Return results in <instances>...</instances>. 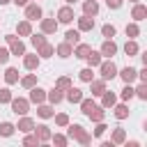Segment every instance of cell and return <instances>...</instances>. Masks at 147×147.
I'll return each instance as SVG.
<instances>
[{
	"label": "cell",
	"instance_id": "6da1fadb",
	"mask_svg": "<svg viewBox=\"0 0 147 147\" xmlns=\"http://www.w3.org/2000/svg\"><path fill=\"white\" fill-rule=\"evenodd\" d=\"M69 138L78 140L80 145H90V142H92V136H90L80 124H71V126H69Z\"/></svg>",
	"mask_w": 147,
	"mask_h": 147
},
{
	"label": "cell",
	"instance_id": "7a4b0ae2",
	"mask_svg": "<svg viewBox=\"0 0 147 147\" xmlns=\"http://www.w3.org/2000/svg\"><path fill=\"white\" fill-rule=\"evenodd\" d=\"M7 44H9V53L11 55H25V44L21 39H16V34H7L5 37Z\"/></svg>",
	"mask_w": 147,
	"mask_h": 147
},
{
	"label": "cell",
	"instance_id": "3957f363",
	"mask_svg": "<svg viewBox=\"0 0 147 147\" xmlns=\"http://www.w3.org/2000/svg\"><path fill=\"white\" fill-rule=\"evenodd\" d=\"M99 71H101V78L103 80H113L117 76V67H115V62L110 57H108V62H101L99 64Z\"/></svg>",
	"mask_w": 147,
	"mask_h": 147
},
{
	"label": "cell",
	"instance_id": "277c9868",
	"mask_svg": "<svg viewBox=\"0 0 147 147\" xmlns=\"http://www.w3.org/2000/svg\"><path fill=\"white\" fill-rule=\"evenodd\" d=\"M9 103H11V110H14L16 115H25V113H28V108H30L28 99H21V96H18V99H14V96H11V101H9Z\"/></svg>",
	"mask_w": 147,
	"mask_h": 147
},
{
	"label": "cell",
	"instance_id": "5b68a950",
	"mask_svg": "<svg viewBox=\"0 0 147 147\" xmlns=\"http://www.w3.org/2000/svg\"><path fill=\"white\" fill-rule=\"evenodd\" d=\"M99 53H101V57H113V55L117 53V44H115L113 39H106V41L101 44V51H99Z\"/></svg>",
	"mask_w": 147,
	"mask_h": 147
},
{
	"label": "cell",
	"instance_id": "8992f818",
	"mask_svg": "<svg viewBox=\"0 0 147 147\" xmlns=\"http://www.w3.org/2000/svg\"><path fill=\"white\" fill-rule=\"evenodd\" d=\"M25 18H28V21H37V18H41V7H39L37 2L28 5V7H25Z\"/></svg>",
	"mask_w": 147,
	"mask_h": 147
},
{
	"label": "cell",
	"instance_id": "52a82bcc",
	"mask_svg": "<svg viewBox=\"0 0 147 147\" xmlns=\"http://www.w3.org/2000/svg\"><path fill=\"white\" fill-rule=\"evenodd\" d=\"M76 16H74V9L71 7H62L60 11H57V23H71Z\"/></svg>",
	"mask_w": 147,
	"mask_h": 147
},
{
	"label": "cell",
	"instance_id": "ba28073f",
	"mask_svg": "<svg viewBox=\"0 0 147 147\" xmlns=\"http://www.w3.org/2000/svg\"><path fill=\"white\" fill-rule=\"evenodd\" d=\"M44 99H46V90H41V87H30V101L32 103H44Z\"/></svg>",
	"mask_w": 147,
	"mask_h": 147
},
{
	"label": "cell",
	"instance_id": "9c48e42d",
	"mask_svg": "<svg viewBox=\"0 0 147 147\" xmlns=\"http://www.w3.org/2000/svg\"><path fill=\"white\" fill-rule=\"evenodd\" d=\"M34 131V136H37V140L39 142H46V140H51V129L46 126V124H39L37 129H32Z\"/></svg>",
	"mask_w": 147,
	"mask_h": 147
},
{
	"label": "cell",
	"instance_id": "30bf717a",
	"mask_svg": "<svg viewBox=\"0 0 147 147\" xmlns=\"http://www.w3.org/2000/svg\"><path fill=\"white\" fill-rule=\"evenodd\" d=\"M92 28H94V18L92 16H80L78 18V30L80 32H90Z\"/></svg>",
	"mask_w": 147,
	"mask_h": 147
},
{
	"label": "cell",
	"instance_id": "8fae6325",
	"mask_svg": "<svg viewBox=\"0 0 147 147\" xmlns=\"http://www.w3.org/2000/svg\"><path fill=\"white\" fill-rule=\"evenodd\" d=\"M55 30H57V21L55 18H44L41 21V32L44 34H53Z\"/></svg>",
	"mask_w": 147,
	"mask_h": 147
},
{
	"label": "cell",
	"instance_id": "7c38bea8",
	"mask_svg": "<svg viewBox=\"0 0 147 147\" xmlns=\"http://www.w3.org/2000/svg\"><path fill=\"white\" fill-rule=\"evenodd\" d=\"M119 76H122V80H124V83H133V80L138 78V71H136L133 67H124V69L119 71Z\"/></svg>",
	"mask_w": 147,
	"mask_h": 147
},
{
	"label": "cell",
	"instance_id": "4fadbf2b",
	"mask_svg": "<svg viewBox=\"0 0 147 147\" xmlns=\"http://www.w3.org/2000/svg\"><path fill=\"white\" fill-rule=\"evenodd\" d=\"M80 99H83V90H78V87H69L67 90V101H71V103H80Z\"/></svg>",
	"mask_w": 147,
	"mask_h": 147
},
{
	"label": "cell",
	"instance_id": "5bb4252c",
	"mask_svg": "<svg viewBox=\"0 0 147 147\" xmlns=\"http://www.w3.org/2000/svg\"><path fill=\"white\" fill-rule=\"evenodd\" d=\"M83 11H85V16H96V14H99V5H96V0H87V2H83Z\"/></svg>",
	"mask_w": 147,
	"mask_h": 147
},
{
	"label": "cell",
	"instance_id": "9a60e30c",
	"mask_svg": "<svg viewBox=\"0 0 147 147\" xmlns=\"http://www.w3.org/2000/svg\"><path fill=\"white\" fill-rule=\"evenodd\" d=\"M115 103H117V96L113 92H103L101 94V108H113Z\"/></svg>",
	"mask_w": 147,
	"mask_h": 147
},
{
	"label": "cell",
	"instance_id": "2e32d148",
	"mask_svg": "<svg viewBox=\"0 0 147 147\" xmlns=\"http://www.w3.org/2000/svg\"><path fill=\"white\" fill-rule=\"evenodd\" d=\"M23 67L30 69V71H34V69L39 67V55H25V57H23Z\"/></svg>",
	"mask_w": 147,
	"mask_h": 147
},
{
	"label": "cell",
	"instance_id": "e0dca14e",
	"mask_svg": "<svg viewBox=\"0 0 147 147\" xmlns=\"http://www.w3.org/2000/svg\"><path fill=\"white\" fill-rule=\"evenodd\" d=\"M92 85V96H101L106 92V80H90Z\"/></svg>",
	"mask_w": 147,
	"mask_h": 147
},
{
	"label": "cell",
	"instance_id": "ac0fdd59",
	"mask_svg": "<svg viewBox=\"0 0 147 147\" xmlns=\"http://www.w3.org/2000/svg\"><path fill=\"white\" fill-rule=\"evenodd\" d=\"M103 115H106V113H103V108H101V106H96V103H94V108L87 113V117H90L92 122H103Z\"/></svg>",
	"mask_w": 147,
	"mask_h": 147
},
{
	"label": "cell",
	"instance_id": "d6986e66",
	"mask_svg": "<svg viewBox=\"0 0 147 147\" xmlns=\"http://www.w3.org/2000/svg\"><path fill=\"white\" fill-rule=\"evenodd\" d=\"M16 129H18V131H23V133H30V131H32V129H34V122H32V119H30V117H25V115H23V117H21V122H18V126H16Z\"/></svg>",
	"mask_w": 147,
	"mask_h": 147
},
{
	"label": "cell",
	"instance_id": "ffe728a7",
	"mask_svg": "<svg viewBox=\"0 0 147 147\" xmlns=\"http://www.w3.org/2000/svg\"><path fill=\"white\" fill-rule=\"evenodd\" d=\"M85 60H87V64L94 69V67H99V64H101V53H96V51H90V53L85 55Z\"/></svg>",
	"mask_w": 147,
	"mask_h": 147
},
{
	"label": "cell",
	"instance_id": "44dd1931",
	"mask_svg": "<svg viewBox=\"0 0 147 147\" xmlns=\"http://www.w3.org/2000/svg\"><path fill=\"white\" fill-rule=\"evenodd\" d=\"M55 51H57V55H60V57H69V55L74 53V48H71V44H69V41H62Z\"/></svg>",
	"mask_w": 147,
	"mask_h": 147
},
{
	"label": "cell",
	"instance_id": "7402d4cb",
	"mask_svg": "<svg viewBox=\"0 0 147 147\" xmlns=\"http://www.w3.org/2000/svg\"><path fill=\"white\" fill-rule=\"evenodd\" d=\"M5 80H7V85H14V83H18V69L9 67V69L5 71Z\"/></svg>",
	"mask_w": 147,
	"mask_h": 147
},
{
	"label": "cell",
	"instance_id": "603a6c76",
	"mask_svg": "<svg viewBox=\"0 0 147 147\" xmlns=\"http://www.w3.org/2000/svg\"><path fill=\"white\" fill-rule=\"evenodd\" d=\"M131 16H133L136 21H142V18L147 16V7H145V5H136L133 11H131Z\"/></svg>",
	"mask_w": 147,
	"mask_h": 147
},
{
	"label": "cell",
	"instance_id": "cb8c5ba5",
	"mask_svg": "<svg viewBox=\"0 0 147 147\" xmlns=\"http://www.w3.org/2000/svg\"><path fill=\"white\" fill-rule=\"evenodd\" d=\"M16 30H18V34H21V37H28V34H32V25H30V21H21Z\"/></svg>",
	"mask_w": 147,
	"mask_h": 147
},
{
	"label": "cell",
	"instance_id": "d4e9b609",
	"mask_svg": "<svg viewBox=\"0 0 147 147\" xmlns=\"http://www.w3.org/2000/svg\"><path fill=\"white\" fill-rule=\"evenodd\" d=\"M62 99H64V94H62V90H57V87H53V90L48 92V101H51V103H60Z\"/></svg>",
	"mask_w": 147,
	"mask_h": 147
},
{
	"label": "cell",
	"instance_id": "484cf974",
	"mask_svg": "<svg viewBox=\"0 0 147 147\" xmlns=\"http://www.w3.org/2000/svg\"><path fill=\"white\" fill-rule=\"evenodd\" d=\"M115 117H117V119H126V117H129V106H126V103L115 106Z\"/></svg>",
	"mask_w": 147,
	"mask_h": 147
},
{
	"label": "cell",
	"instance_id": "4316f807",
	"mask_svg": "<svg viewBox=\"0 0 147 147\" xmlns=\"http://www.w3.org/2000/svg\"><path fill=\"white\" fill-rule=\"evenodd\" d=\"M124 140H126L124 129H115V131H113V140H110V142H113V145H122Z\"/></svg>",
	"mask_w": 147,
	"mask_h": 147
},
{
	"label": "cell",
	"instance_id": "83f0119b",
	"mask_svg": "<svg viewBox=\"0 0 147 147\" xmlns=\"http://www.w3.org/2000/svg\"><path fill=\"white\" fill-rule=\"evenodd\" d=\"M14 129H16V126H14L11 122H2V124H0V136L9 138V136H14Z\"/></svg>",
	"mask_w": 147,
	"mask_h": 147
},
{
	"label": "cell",
	"instance_id": "f1b7e54d",
	"mask_svg": "<svg viewBox=\"0 0 147 147\" xmlns=\"http://www.w3.org/2000/svg\"><path fill=\"white\" fill-rule=\"evenodd\" d=\"M124 53H126V55H138V53H140V48H138V44L131 39V41H126V44H124Z\"/></svg>",
	"mask_w": 147,
	"mask_h": 147
},
{
	"label": "cell",
	"instance_id": "f546056e",
	"mask_svg": "<svg viewBox=\"0 0 147 147\" xmlns=\"http://www.w3.org/2000/svg\"><path fill=\"white\" fill-rule=\"evenodd\" d=\"M37 51H39V55H41V57H51V55L55 53V46H51V44L46 41V44H44V46H39Z\"/></svg>",
	"mask_w": 147,
	"mask_h": 147
},
{
	"label": "cell",
	"instance_id": "4dcf8cb0",
	"mask_svg": "<svg viewBox=\"0 0 147 147\" xmlns=\"http://www.w3.org/2000/svg\"><path fill=\"white\" fill-rule=\"evenodd\" d=\"M90 51H92V46H90V44H78V46H76V51H74V55H76V57H85Z\"/></svg>",
	"mask_w": 147,
	"mask_h": 147
},
{
	"label": "cell",
	"instance_id": "1f68e13d",
	"mask_svg": "<svg viewBox=\"0 0 147 147\" xmlns=\"http://www.w3.org/2000/svg\"><path fill=\"white\" fill-rule=\"evenodd\" d=\"M78 39H80V32H78V30H67L64 41H69V44H78Z\"/></svg>",
	"mask_w": 147,
	"mask_h": 147
},
{
	"label": "cell",
	"instance_id": "d6a6232c",
	"mask_svg": "<svg viewBox=\"0 0 147 147\" xmlns=\"http://www.w3.org/2000/svg\"><path fill=\"white\" fill-rule=\"evenodd\" d=\"M78 78L83 80V83H90V80H94V74H92V67H85L80 74H78Z\"/></svg>",
	"mask_w": 147,
	"mask_h": 147
},
{
	"label": "cell",
	"instance_id": "836d02e7",
	"mask_svg": "<svg viewBox=\"0 0 147 147\" xmlns=\"http://www.w3.org/2000/svg\"><path fill=\"white\" fill-rule=\"evenodd\" d=\"M21 85H23L25 90H30V87H34V85H37V74H30V76H25V78L21 80Z\"/></svg>",
	"mask_w": 147,
	"mask_h": 147
},
{
	"label": "cell",
	"instance_id": "e575fe53",
	"mask_svg": "<svg viewBox=\"0 0 147 147\" xmlns=\"http://www.w3.org/2000/svg\"><path fill=\"white\" fill-rule=\"evenodd\" d=\"M101 34H103L106 39H113V37H115V25H110V23H106V25L101 28Z\"/></svg>",
	"mask_w": 147,
	"mask_h": 147
},
{
	"label": "cell",
	"instance_id": "d590c367",
	"mask_svg": "<svg viewBox=\"0 0 147 147\" xmlns=\"http://www.w3.org/2000/svg\"><path fill=\"white\" fill-rule=\"evenodd\" d=\"M30 41H32V46H34V48H39V46H44V44H46V37H44V32H41V34H32V37H30Z\"/></svg>",
	"mask_w": 147,
	"mask_h": 147
},
{
	"label": "cell",
	"instance_id": "8d00e7d4",
	"mask_svg": "<svg viewBox=\"0 0 147 147\" xmlns=\"http://www.w3.org/2000/svg\"><path fill=\"white\" fill-rule=\"evenodd\" d=\"M133 94H136V96H140V99L145 101V99H147V83H140V85L133 90Z\"/></svg>",
	"mask_w": 147,
	"mask_h": 147
},
{
	"label": "cell",
	"instance_id": "74e56055",
	"mask_svg": "<svg viewBox=\"0 0 147 147\" xmlns=\"http://www.w3.org/2000/svg\"><path fill=\"white\" fill-rule=\"evenodd\" d=\"M51 140H53V145H57V147H64V145L69 142V138H67V136H60V133L51 136Z\"/></svg>",
	"mask_w": 147,
	"mask_h": 147
},
{
	"label": "cell",
	"instance_id": "f35d334b",
	"mask_svg": "<svg viewBox=\"0 0 147 147\" xmlns=\"http://www.w3.org/2000/svg\"><path fill=\"white\" fill-rule=\"evenodd\" d=\"M55 87H57V90H69V87H71V80H69L67 76H62V78H57Z\"/></svg>",
	"mask_w": 147,
	"mask_h": 147
},
{
	"label": "cell",
	"instance_id": "ab89813d",
	"mask_svg": "<svg viewBox=\"0 0 147 147\" xmlns=\"http://www.w3.org/2000/svg\"><path fill=\"white\" fill-rule=\"evenodd\" d=\"M39 117H44V119H48V117H53V108L51 106H39Z\"/></svg>",
	"mask_w": 147,
	"mask_h": 147
},
{
	"label": "cell",
	"instance_id": "60d3db41",
	"mask_svg": "<svg viewBox=\"0 0 147 147\" xmlns=\"http://www.w3.org/2000/svg\"><path fill=\"white\" fill-rule=\"evenodd\" d=\"M138 34H140V28H138L136 23L126 25V37H131V39H133V37H138Z\"/></svg>",
	"mask_w": 147,
	"mask_h": 147
},
{
	"label": "cell",
	"instance_id": "b9f144b4",
	"mask_svg": "<svg viewBox=\"0 0 147 147\" xmlns=\"http://www.w3.org/2000/svg\"><path fill=\"white\" fill-rule=\"evenodd\" d=\"M136 94H133V87H131V83H126V87L122 90V99L124 101H129V99H133Z\"/></svg>",
	"mask_w": 147,
	"mask_h": 147
},
{
	"label": "cell",
	"instance_id": "7bdbcfd3",
	"mask_svg": "<svg viewBox=\"0 0 147 147\" xmlns=\"http://www.w3.org/2000/svg\"><path fill=\"white\" fill-rule=\"evenodd\" d=\"M11 101V92H9V87H2L0 90V103H9Z\"/></svg>",
	"mask_w": 147,
	"mask_h": 147
},
{
	"label": "cell",
	"instance_id": "ee69618b",
	"mask_svg": "<svg viewBox=\"0 0 147 147\" xmlns=\"http://www.w3.org/2000/svg\"><path fill=\"white\" fill-rule=\"evenodd\" d=\"M55 124H57V126H67V124H69V115H64V113L55 115Z\"/></svg>",
	"mask_w": 147,
	"mask_h": 147
},
{
	"label": "cell",
	"instance_id": "f6af8a7d",
	"mask_svg": "<svg viewBox=\"0 0 147 147\" xmlns=\"http://www.w3.org/2000/svg\"><path fill=\"white\" fill-rule=\"evenodd\" d=\"M106 129H108V126H106L103 122H96V129H94V136H96V138H99V136H103V133H106Z\"/></svg>",
	"mask_w": 147,
	"mask_h": 147
},
{
	"label": "cell",
	"instance_id": "bcb514c9",
	"mask_svg": "<svg viewBox=\"0 0 147 147\" xmlns=\"http://www.w3.org/2000/svg\"><path fill=\"white\" fill-rule=\"evenodd\" d=\"M9 55H11L9 48H2V46H0V64H5V62L9 60Z\"/></svg>",
	"mask_w": 147,
	"mask_h": 147
},
{
	"label": "cell",
	"instance_id": "7dc6e473",
	"mask_svg": "<svg viewBox=\"0 0 147 147\" xmlns=\"http://www.w3.org/2000/svg\"><path fill=\"white\" fill-rule=\"evenodd\" d=\"M106 5H108L110 9H119V7H122V0H106Z\"/></svg>",
	"mask_w": 147,
	"mask_h": 147
},
{
	"label": "cell",
	"instance_id": "c3c4849f",
	"mask_svg": "<svg viewBox=\"0 0 147 147\" xmlns=\"http://www.w3.org/2000/svg\"><path fill=\"white\" fill-rule=\"evenodd\" d=\"M23 142H25V145H37L39 140H37V136H25V138H23Z\"/></svg>",
	"mask_w": 147,
	"mask_h": 147
},
{
	"label": "cell",
	"instance_id": "681fc988",
	"mask_svg": "<svg viewBox=\"0 0 147 147\" xmlns=\"http://www.w3.org/2000/svg\"><path fill=\"white\" fill-rule=\"evenodd\" d=\"M138 78H140V80H142V83H147V67H145V69H140V71H138Z\"/></svg>",
	"mask_w": 147,
	"mask_h": 147
},
{
	"label": "cell",
	"instance_id": "f907efd6",
	"mask_svg": "<svg viewBox=\"0 0 147 147\" xmlns=\"http://www.w3.org/2000/svg\"><path fill=\"white\" fill-rule=\"evenodd\" d=\"M14 2H16L18 7H25V5H28V0H14Z\"/></svg>",
	"mask_w": 147,
	"mask_h": 147
},
{
	"label": "cell",
	"instance_id": "816d5d0a",
	"mask_svg": "<svg viewBox=\"0 0 147 147\" xmlns=\"http://www.w3.org/2000/svg\"><path fill=\"white\" fill-rule=\"evenodd\" d=\"M7 2H11V0H0V5H7Z\"/></svg>",
	"mask_w": 147,
	"mask_h": 147
},
{
	"label": "cell",
	"instance_id": "f5cc1de1",
	"mask_svg": "<svg viewBox=\"0 0 147 147\" xmlns=\"http://www.w3.org/2000/svg\"><path fill=\"white\" fill-rule=\"evenodd\" d=\"M67 2H69V5H74V2H76V0H67Z\"/></svg>",
	"mask_w": 147,
	"mask_h": 147
},
{
	"label": "cell",
	"instance_id": "db71d44e",
	"mask_svg": "<svg viewBox=\"0 0 147 147\" xmlns=\"http://www.w3.org/2000/svg\"><path fill=\"white\" fill-rule=\"evenodd\" d=\"M131 2H138V0H131Z\"/></svg>",
	"mask_w": 147,
	"mask_h": 147
}]
</instances>
